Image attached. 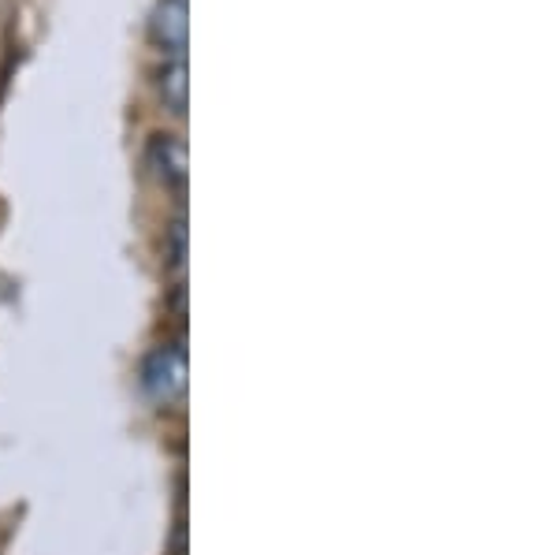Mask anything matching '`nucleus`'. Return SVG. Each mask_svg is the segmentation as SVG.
<instances>
[{
    "label": "nucleus",
    "mask_w": 558,
    "mask_h": 555,
    "mask_svg": "<svg viewBox=\"0 0 558 555\" xmlns=\"http://www.w3.org/2000/svg\"><path fill=\"white\" fill-rule=\"evenodd\" d=\"M183 381H186V358L179 343L157 347V351L146 358V365H142V388L157 402H175L183 396Z\"/></svg>",
    "instance_id": "nucleus-1"
},
{
    "label": "nucleus",
    "mask_w": 558,
    "mask_h": 555,
    "mask_svg": "<svg viewBox=\"0 0 558 555\" xmlns=\"http://www.w3.org/2000/svg\"><path fill=\"white\" fill-rule=\"evenodd\" d=\"M186 26H191V0H160L149 20L153 45L168 60H186Z\"/></svg>",
    "instance_id": "nucleus-2"
},
{
    "label": "nucleus",
    "mask_w": 558,
    "mask_h": 555,
    "mask_svg": "<svg viewBox=\"0 0 558 555\" xmlns=\"http://www.w3.org/2000/svg\"><path fill=\"white\" fill-rule=\"evenodd\" d=\"M149 165L165 186H172L175 194H183L186 186V146L175 134H153L149 138Z\"/></svg>",
    "instance_id": "nucleus-3"
},
{
    "label": "nucleus",
    "mask_w": 558,
    "mask_h": 555,
    "mask_svg": "<svg viewBox=\"0 0 558 555\" xmlns=\"http://www.w3.org/2000/svg\"><path fill=\"white\" fill-rule=\"evenodd\" d=\"M160 97L175 116L186 112V60H168L160 71Z\"/></svg>",
    "instance_id": "nucleus-4"
}]
</instances>
